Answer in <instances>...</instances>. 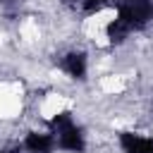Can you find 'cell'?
I'll return each mask as SVG.
<instances>
[{
	"label": "cell",
	"instance_id": "obj_4",
	"mask_svg": "<svg viewBox=\"0 0 153 153\" xmlns=\"http://www.w3.org/2000/svg\"><path fill=\"white\" fill-rule=\"evenodd\" d=\"M57 146L53 134H43V131H29L24 139V151L29 153H53V148Z\"/></svg>",
	"mask_w": 153,
	"mask_h": 153
},
{
	"label": "cell",
	"instance_id": "obj_7",
	"mask_svg": "<svg viewBox=\"0 0 153 153\" xmlns=\"http://www.w3.org/2000/svg\"><path fill=\"white\" fill-rule=\"evenodd\" d=\"M120 5H124V0H81L84 14H96L105 7H120Z\"/></svg>",
	"mask_w": 153,
	"mask_h": 153
},
{
	"label": "cell",
	"instance_id": "obj_2",
	"mask_svg": "<svg viewBox=\"0 0 153 153\" xmlns=\"http://www.w3.org/2000/svg\"><path fill=\"white\" fill-rule=\"evenodd\" d=\"M53 136H55V141H57V148H62V151H67V153H84V148H86V139H84L81 129L76 127V122H74L72 127L53 134Z\"/></svg>",
	"mask_w": 153,
	"mask_h": 153
},
{
	"label": "cell",
	"instance_id": "obj_6",
	"mask_svg": "<svg viewBox=\"0 0 153 153\" xmlns=\"http://www.w3.org/2000/svg\"><path fill=\"white\" fill-rule=\"evenodd\" d=\"M105 33H108V41H110V43H122V41L131 33V29L127 26V22H124L122 17H115V19L105 26Z\"/></svg>",
	"mask_w": 153,
	"mask_h": 153
},
{
	"label": "cell",
	"instance_id": "obj_3",
	"mask_svg": "<svg viewBox=\"0 0 153 153\" xmlns=\"http://www.w3.org/2000/svg\"><path fill=\"white\" fill-rule=\"evenodd\" d=\"M120 146L124 153H153V136H141L134 131L120 134Z\"/></svg>",
	"mask_w": 153,
	"mask_h": 153
},
{
	"label": "cell",
	"instance_id": "obj_8",
	"mask_svg": "<svg viewBox=\"0 0 153 153\" xmlns=\"http://www.w3.org/2000/svg\"><path fill=\"white\" fill-rule=\"evenodd\" d=\"M72 124H74V117H72L69 112H57V115H53L50 122H48L50 134H57V131H62V129H67V127H72Z\"/></svg>",
	"mask_w": 153,
	"mask_h": 153
},
{
	"label": "cell",
	"instance_id": "obj_1",
	"mask_svg": "<svg viewBox=\"0 0 153 153\" xmlns=\"http://www.w3.org/2000/svg\"><path fill=\"white\" fill-rule=\"evenodd\" d=\"M117 17H122L131 31H139L153 19V0H124V5L117 7Z\"/></svg>",
	"mask_w": 153,
	"mask_h": 153
},
{
	"label": "cell",
	"instance_id": "obj_5",
	"mask_svg": "<svg viewBox=\"0 0 153 153\" xmlns=\"http://www.w3.org/2000/svg\"><path fill=\"white\" fill-rule=\"evenodd\" d=\"M62 67H65V72L72 76V79H84L86 76V55L84 53H69L67 57H65V62H62Z\"/></svg>",
	"mask_w": 153,
	"mask_h": 153
}]
</instances>
